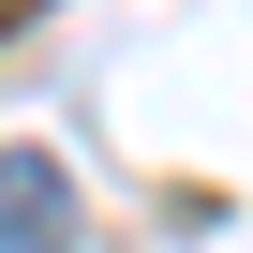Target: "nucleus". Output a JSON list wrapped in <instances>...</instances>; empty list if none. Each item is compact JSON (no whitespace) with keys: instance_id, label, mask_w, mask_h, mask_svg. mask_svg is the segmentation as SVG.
<instances>
[{"instance_id":"obj_1","label":"nucleus","mask_w":253,"mask_h":253,"mask_svg":"<svg viewBox=\"0 0 253 253\" xmlns=\"http://www.w3.org/2000/svg\"><path fill=\"white\" fill-rule=\"evenodd\" d=\"M60 238H75L60 164H45V149H0V253H60Z\"/></svg>"},{"instance_id":"obj_2","label":"nucleus","mask_w":253,"mask_h":253,"mask_svg":"<svg viewBox=\"0 0 253 253\" xmlns=\"http://www.w3.org/2000/svg\"><path fill=\"white\" fill-rule=\"evenodd\" d=\"M0 15H15V0H0Z\"/></svg>"}]
</instances>
